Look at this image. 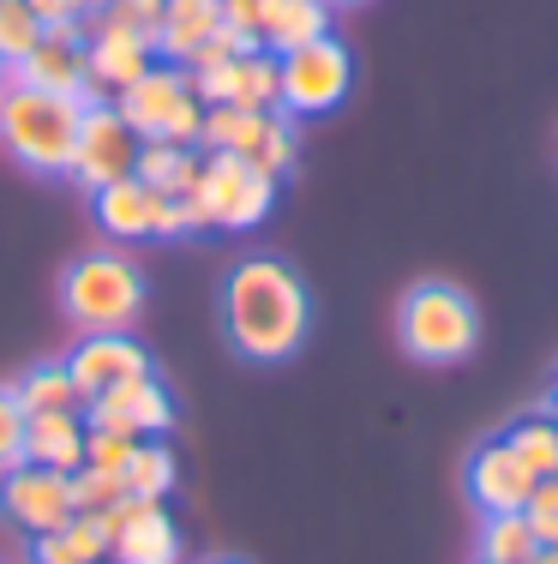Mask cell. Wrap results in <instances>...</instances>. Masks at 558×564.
I'll return each mask as SVG.
<instances>
[{"instance_id":"1","label":"cell","mask_w":558,"mask_h":564,"mask_svg":"<svg viewBox=\"0 0 558 564\" xmlns=\"http://www.w3.org/2000/svg\"><path fill=\"white\" fill-rule=\"evenodd\" d=\"M222 330H229L234 355L259 360V367L288 360L313 330L307 282L288 271L283 259H271V252L241 259L229 276H222Z\"/></svg>"},{"instance_id":"2","label":"cell","mask_w":558,"mask_h":564,"mask_svg":"<svg viewBox=\"0 0 558 564\" xmlns=\"http://www.w3.org/2000/svg\"><path fill=\"white\" fill-rule=\"evenodd\" d=\"M78 120H85V102L78 97L7 78V90H0V151L31 174H66Z\"/></svg>"},{"instance_id":"3","label":"cell","mask_w":558,"mask_h":564,"mask_svg":"<svg viewBox=\"0 0 558 564\" xmlns=\"http://www.w3.org/2000/svg\"><path fill=\"white\" fill-rule=\"evenodd\" d=\"M61 313L78 337L97 330H132V318L144 313V271L114 247L78 252L61 271Z\"/></svg>"},{"instance_id":"4","label":"cell","mask_w":558,"mask_h":564,"mask_svg":"<svg viewBox=\"0 0 558 564\" xmlns=\"http://www.w3.org/2000/svg\"><path fill=\"white\" fill-rule=\"evenodd\" d=\"M396 343L420 367H457L481 343V306L457 282H415L396 301Z\"/></svg>"},{"instance_id":"5","label":"cell","mask_w":558,"mask_h":564,"mask_svg":"<svg viewBox=\"0 0 558 564\" xmlns=\"http://www.w3.org/2000/svg\"><path fill=\"white\" fill-rule=\"evenodd\" d=\"M276 66H283V97H276V109H288L295 120L330 115L354 85V55L337 43V36H318V43L288 48V55H276Z\"/></svg>"},{"instance_id":"6","label":"cell","mask_w":558,"mask_h":564,"mask_svg":"<svg viewBox=\"0 0 558 564\" xmlns=\"http://www.w3.org/2000/svg\"><path fill=\"white\" fill-rule=\"evenodd\" d=\"M193 205L205 228H259L276 205V181L252 169L247 156H205V181H198Z\"/></svg>"},{"instance_id":"7","label":"cell","mask_w":558,"mask_h":564,"mask_svg":"<svg viewBox=\"0 0 558 564\" xmlns=\"http://www.w3.org/2000/svg\"><path fill=\"white\" fill-rule=\"evenodd\" d=\"M139 144L144 139L121 120V109H114V102H97V109H85V120H78L66 174H73L85 193H102V186L127 181V174L139 169Z\"/></svg>"},{"instance_id":"8","label":"cell","mask_w":558,"mask_h":564,"mask_svg":"<svg viewBox=\"0 0 558 564\" xmlns=\"http://www.w3.org/2000/svg\"><path fill=\"white\" fill-rule=\"evenodd\" d=\"M0 517L24 534H55L73 522V475L61 468H36L19 463L0 475Z\"/></svg>"},{"instance_id":"9","label":"cell","mask_w":558,"mask_h":564,"mask_svg":"<svg viewBox=\"0 0 558 564\" xmlns=\"http://www.w3.org/2000/svg\"><path fill=\"white\" fill-rule=\"evenodd\" d=\"M109 529V558L114 564H180V529L156 499H127L97 510Z\"/></svg>"},{"instance_id":"10","label":"cell","mask_w":558,"mask_h":564,"mask_svg":"<svg viewBox=\"0 0 558 564\" xmlns=\"http://www.w3.org/2000/svg\"><path fill=\"white\" fill-rule=\"evenodd\" d=\"M85 421L90 426H114V433H132V438H163L175 426V397L156 372H132V379L109 384L85 402Z\"/></svg>"},{"instance_id":"11","label":"cell","mask_w":558,"mask_h":564,"mask_svg":"<svg viewBox=\"0 0 558 564\" xmlns=\"http://www.w3.org/2000/svg\"><path fill=\"white\" fill-rule=\"evenodd\" d=\"M186 97H193V85H186V66H144L139 78H132L127 90H114V109H121V120L139 139H163L168 120H175L186 109Z\"/></svg>"},{"instance_id":"12","label":"cell","mask_w":558,"mask_h":564,"mask_svg":"<svg viewBox=\"0 0 558 564\" xmlns=\"http://www.w3.org/2000/svg\"><path fill=\"white\" fill-rule=\"evenodd\" d=\"M462 480H469V499L481 505V517H499V510H523L540 475L504 445V438H486V445L469 456V475Z\"/></svg>"},{"instance_id":"13","label":"cell","mask_w":558,"mask_h":564,"mask_svg":"<svg viewBox=\"0 0 558 564\" xmlns=\"http://www.w3.org/2000/svg\"><path fill=\"white\" fill-rule=\"evenodd\" d=\"M66 372H73L78 397L90 402L132 372H151V355H144V343H132V330H97V337H78V348L66 355Z\"/></svg>"},{"instance_id":"14","label":"cell","mask_w":558,"mask_h":564,"mask_svg":"<svg viewBox=\"0 0 558 564\" xmlns=\"http://www.w3.org/2000/svg\"><path fill=\"white\" fill-rule=\"evenodd\" d=\"M24 463L73 475V468L85 463V409L31 414V421H24Z\"/></svg>"},{"instance_id":"15","label":"cell","mask_w":558,"mask_h":564,"mask_svg":"<svg viewBox=\"0 0 558 564\" xmlns=\"http://www.w3.org/2000/svg\"><path fill=\"white\" fill-rule=\"evenodd\" d=\"M151 61H156V43L127 36V31H90V43H85V73L102 97H109V90H127Z\"/></svg>"},{"instance_id":"16","label":"cell","mask_w":558,"mask_h":564,"mask_svg":"<svg viewBox=\"0 0 558 564\" xmlns=\"http://www.w3.org/2000/svg\"><path fill=\"white\" fill-rule=\"evenodd\" d=\"M222 24V0H163V24H156V55L168 66H186L210 43Z\"/></svg>"},{"instance_id":"17","label":"cell","mask_w":558,"mask_h":564,"mask_svg":"<svg viewBox=\"0 0 558 564\" xmlns=\"http://www.w3.org/2000/svg\"><path fill=\"white\" fill-rule=\"evenodd\" d=\"M139 174L144 186H156V193L168 198H198V181H205V156H198V144H168V139H144L139 144Z\"/></svg>"},{"instance_id":"18","label":"cell","mask_w":558,"mask_h":564,"mask_svg":"<svg viewBox=\"0 0 558 564\" xmlns=\"http://www.w3.org/2000/svg\"><path fill=\"white\" fill-rule=\"evenodd\" d=\"M330 0H264V19H259V36L271 55H288L300 43H318L330 36Z\"/></svg>"},{"instance_id":"19","label":"cell","mask_w":558,"mask_h":564,"mask_svg":"<svg viewBox=\"0 0 558 564\" xmlns=\"http://www.w3.org/2000/svg\"><path fill=\"white\" fill-rule=\"evenodd\" d=\"M109 558V529L90 510H73V522L55 534H31V564H102Z\"/></svg>"},{"instance_id":"20","label":"cell","mask_w":558,"mask_h":564,"mask_svg":"<svg viewBox=\"0 0 558 564\" xmlns=\"http://www.w3.org/2000/svg\"><path fill=\"white\" fill-rule=\"evenodd\" d=\"M271 109H234V102H210L205 127H198V151L205 156H252Z\"/></svg>"},{"instance_id":"21","label":"cell","mask_w":558,"mask_h":564,"mask_svg":"<svg viewBox=\"0 0 558 564\" xmlns=\"http://www.w3.org/2000/svg\"><path fill=\"white\" fill-rule=\"evenodd\" d=\"M12 397H19L24 414H55V409H85V397H78L73 372H66V360H36L31 372H24L19 384H12Z\"/></svg>"},{"instance_id":"22","label":"cell","mask_w":558,"mask_h":564,"mask_svg":"<svg viewBox=\"0 0 558 564\" xmlns=\"http://www.w3.org/2000/svg\"><path fill=\"white\" fill-rule=\"evenodd\" d=\"M121 480H127L132 499H156V505H163L168 492H175V451H168L163 438H139L132 456H127V468H121Z\"/></svg>"},{"instance_id":"23","label":"cell","mask_w":558,"mask_h":564,"mask_svg":"<svg viewBox=\"0 0 558 564\" xmlns=\"http://www.w3.org/2000/svg\"><path fill=\"white\" fill-rule=\"evenodd\" d=\"M276 97H283V66H276L271 48H252V55L234 61V85H229L234 109H276Z\"/></svg>"},{"instance_id":"24","label":"cell","mask_w":558,"mask_h":564,"mask_svg":"<svg viewBox=\"0 0 558 564\" xmlns=\"http://www.w3.org/2000/svg\"><path fill=\"white\" fill-rule=\"evenodd\" d=\"M499 438H504V445H511L516 456H523V463L535 468L540 480L558 475V421H552L547 409H540V414H523V421H511Z\"/></svg>"},{"instance_id":"25","label":"cell","mask_w":558,"mask_h":564,"mask_svg":"<svg viewBox=\"0 0 558 564\" xmlns=\"http://www.w3.org/2000/svg\"><path fill=\"white\" fill-rule=\"evenodd\" d=\"M540 553L535 529H528L523 510H499V517L481 522V558H499V564H528Z\"/></svg>"},{"instance_id":"26","label":"cell","mask_w":558,"mask_h":564,"mask_svg":"<svg viewBox=\"0 0 558 564\" xmlns=\"http://www.w3.org/2000/svg\"><path fill=\"white\" fill-rule=\"evenodd\" d=\"M295 156H300L295 115H288V109H271V115H264V132H259V144H252L247 163H252V169H264L271 181H283V174L295 169Z\"/></svg>"},{"instance_id":"27","label":"cell","mask_w":558,"mask_h":564,"mask_svg":"<svg viewBox=\"0 0 558 564\" xmlns=\"http://www.w3.org/2000/svg\"><path fill=\"white\" fill-rule=\"evenodd\" d=\"M36 43H43V19L24 0H0V61L19 66Z\"/></svg>"},{"instance_id":"28","label":"cell","mask_w":558,"mask_h":564,"mask_svg":"<svg viewBox=\"0 0 558 564\" xmlns=\"http://www.w3.org/2000/svg\"><path fill=\"white\" fill-rule=\"evenodd\" d=\"M90 31H127V36H144V43H156V24H163V0H114L109 12H97V19H85Z\"/></svg>"},{"instance_id":"29","label":"cell","mask_w":558,"mask_h":564,"mask_svg":"<svg viewBox=\"0 0 558 564\" xmlns=\"http://www.w3.org/2000/svg\"><path fill=\"white\" fill-rule=\"evenodd\" d=\"M127 499V480L114 475V468H73V510H109V505H121Z\"/></svg>"},{"instance_id":"30","label":"cell","mask_w":558,"mask_h":564,"mask_svg":"<svg viewBox=\"0 0 558 564\" xmlns=\"http://www.w3.org/2000/svg\"><path fill=\"white\" fill-rule=\"evenodd\" d=\"M132 445H139L132 433H114V426H90V421H85V463H90V468H114V475H121ZM85 463H78V468H85Z\"/></svg>"},{"instance_id":"31","label":"cell","mask_w":558,"mask_h":564,"mask_svg":"<svg viewBox=\"0 0 558 564\" xmlns=\"http://www.w3.org/2000/svg\"><path fill=\"white\" fill-rule=\"evenodd\" d=\"M24 421H31V414L19 409L12 384H0V475L24 463Z\"/></svg>"},{"instance_id":"32","label":"cell","mask_w":558,"mask_h":564,"mask_svg":"<svg viewBox=\"0 0 558 564\" xmlns=\"http://www.w3.org/2000/svg\"><path fill=\"white\" fill-rule=\"evenodd\" d=\"M523 517H528V529H535L540 546H558V475L535 480V492H528Z\"/></svg>"},{"instance_id":"33","label":"cell","mask_w":558,"mask_h":564,"mask_svg":"<svg viewBox=\"0 0 558 564\" xmlns=\"http://www.w3.org/2000/svg\"><path fill=\"white\" fill-rule=\"evenodd\" d=\"M259 19H264V0H222V24H234V31L259 36ZM259 43H264V36H259Z\"/></svg>"},{"instance_id":"34","label":"cell","mask_w":558,"mask_h":564,"mask_svg":"<svg viewBox=\"0 0 558 564\" xmlns=\"http://www.w3.org/2000/svg\"><path fill=\"white\" fill-rule=\"evenodd\" d=\"M24 7H31L43 24H55V19H73V12H78V0H24Z\"/></svg>"},{"instance_id":"35","label":"cell","mask_w":558,"mask_h":564,"mask_svg":"<svg viewBox=\"0 0 558 564\" xmlns=\"http://www.w3.org/2000/svg\"><path fill=\"white\" fill-rule=\"evenodd\" d=\"M114 0H78V12H85V19H97V12H109Z\"/></svg>"},{"instance_id":"36","label":"cell","mask_w":558,"mask_h":564,"mask_svg":"<svg viewBox=\"0 0 558 564\" xmlns=\"http://www.w3.org/2000/svg\"><path fill=\"white\" fill-rule=\"evenodd\" d=\"M528 564H558V546H540V553L528 558Z\"/></svg>"},{"instance_id":"37","label":"cell","mask_w":558,"mask_h":564,"mask_svg":"<svg viewBox=\"0 0 558 564\" xmlns=\"http://www.w3.org/2000/svg\"><path fill=\"white\" fill-rule=\"evenodd\" d=\"M547 414H552V421H558V384H552V397H547Z\"/></svg>"},{"instance_id":"38","label":"cell","mask_w":558,"mask_h":564,"mask_svg":"<svg viewBox=\"0 0 558 564\" xmlns=\"http://www.w3.org/2000/svg\"><path fill=\"white\" fill-rule=\"evenodd\" d=\"M7 78H12V66H7V61H0V90H7Z\"/></svg>"},{"instance_id":"39","label":"cell","mask_w":558,"mask_h":564,"mask_svg":"<svg viewBox=\"0 0 558 564\" xmlns=\"http://www.w3.org/2000/svg\"><path fill=\"white\" fill-rule=\"evenodd\" d=\"M330 7H366V0H330Z\"/></svg>"},{"instance_id":"40","label":"cell","mask_w":558,"mask_h":564,"mask_svg":"<svg viewBox=\"0 0 558 564\" xmlns=\"http://www.w3.org/2000/svg\"><path fill=\"white\" fill-rule=\"evenodd\" d=\"M205 564H241V558H205Z\"/></svg>"},{"instance_id":"41","label":"cell","mask_w":558,"mask_h":564,"mask_svg":"<svg viewBox=\"0 0 558 564\" xmlns=\"http://www.w3.org/2000/svg\"><path fill=\"white\" fill-rule=\"evenodd\" d=\"M474 564H499V558H474Z\"/></svg>"}]
</instances>
